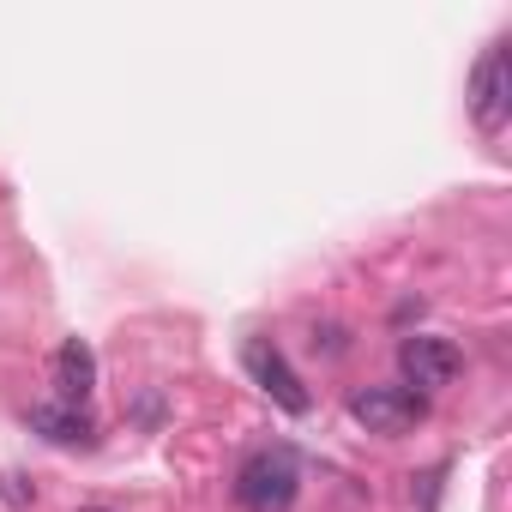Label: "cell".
Listing matches in <instances>:
<instances>
[{
	"instance_id": "52a82bcc",
	"label": "cell",
	"mask_w": 512,
	"mask_h": 512,
	"mask_svg": "<svg viewBox=\"0 0 512 512\" xmlns=\"http://www.w3.org/2000/svg\"><path fill=\"white\" fill-rule=\"evenodd\" d=\"M25 422H31V434H43L49 446H91V440H97L85 404H31Z\"/></svg>"
},
{
	"instance_id": "3957f363",
	"label": "cell",
	"mask_w": 512,
	"mask_h": 512,
	"mask_svg": "<svg viewBox=\"0 0 512 512\" xmlns=\"http://www.w3.org/2000/svg\"><path fill=\"white\" fill-rule=\"evenodd\" d=\"M458 368H464V356H458V344L452 338H440V332H410L404 344H398V386H410V392H440V386H452L458 380Z\"/></svg>"
},
{
	"instance_id": "6da1fadb",
	"label": "cell",
	"mask_w": 512,
	"mask_h": 512,
	"mask_svg": "<svg viewBox=\"0 0 512 512\" xmlns=\"http://www.w3.org/2000/svg\"><path fill=\"white\" fill-rule=\"evenodd\" d=\"M302 494V464L290 446H260L235 470V500L241 512H290Z\"/></svg>"
},
{
	"instance_id": "277c9868",
	"label": "cell",
	"mask_w": 512,
	"mask_h": 512,
	"mask_svg": "<svg viewBox=\"0 0 512 512\" xmlns=\"http://www.w3.org/2000/svg\"><path fill=\"white\" fill-rule=\"evenodd\" d=\"M241 368L253 374V386H260L278 410H290V416H308L314 410V398H308V386H302V374L284 362V350L278 344H266V338H247L241 344Z\"/></svg>"
},
{
	"instance_id": "ba28073f",
	"label": "cell",
	"mask_w": 512,
	"mask_h": 512,
	"mask_svg": "<svg viewBox=\"0 0 512 512\" xmlns=\"http://www.w3.org/2000/svg\"><path fill=\"white\" fill-rule=\"evenodd\" d=\"M79 512H109V506H79Z\"/></svg>"
},
{
	"instance_id": "5b68a950",
	"label": "cell",
	"mask_w": 512,
	"mask_h": 512,
	"mask_svg": "<svg viewBox=\"0 0 512 512\" xmlns=\"http://www.w3.org/2000/svg\"><path fill=\"white\" fill-rule=\"evenodd\" d=\"M470 115L482 133H506L512 121V61H506V43H494L476 73H470Z\"/></svg>"
},
{
	"instance_id": "7a4b0ae2",
	"label": "cell",
	"mask_w": 512,
	"mask_h": 512,
	"mask_svg": "<svg viewBox=\"0 0 512 512\" xmlns=\"http://www.w3.org/2000/svg\"><path fill=\"white\" fill-rule=\"evenodd\" d=\"M350 416L368 428V434H380V440H392V434H410L422 416H428V398L422 392H410V386H356L350 392Z\"/></svg>"
},
{
	"instance_id": "8992f818",
	"label": "cell",
	"mask_w": 512,
	"mask_h": 512,
	"mask_svg": "<svg viewBox=\"0 0 512 512\" xmlns=\"http://www.w3.org/2000/svg\"><path fill=\"white\" fill-rule=\"evenodd\" d=\"M55 392H61V404H85L97 392V350L85 338H67L55 350Z\"/></svg>"
}]
</instances>
